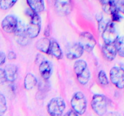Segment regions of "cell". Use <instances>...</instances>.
<instances>
[{"mask_svg": "<svg viewBox=\"0 0 124 116\" xmlns=\"http://www.w3.org/2000/svg\"><path fill=\"white\" fill-rule=\"evenodd\" d=\"M65 109V103L61 97H54L47 105V111L51 116H61Z\"/></svg>", "mask_w": 124, "mask_h": 116, "instance_id": "5", "label": "cell"}, {"mask_svg": "<svg viewBox=\"0 0 124 116\" xmlns=\"http://www.w3.org/2000/svg\"><path fill=\"white\" fill-rule=\"evenodd\" d=\"M30 9L34 12L38 13L45 9L44 0H27Z\"/></svg>", "mask_w": 124, "mask_h": 116, "instance_id": "18", "label": "cell"}, {"mask_svg": "<svg viewBox=\"0 0 124 116\" xmlns=\"http://www.w3.org/2000/svg\"><path fill=\"white\" fill-rule=\"evenodd\" d=\"M48 54L54 57L57 59H61L62 58V51L56 41H51Z\"/></svg>", "mask_w": 124, "mask_h": 116, "instance_id": "17", "label": "cell"}, {"mask_svg": "<svg viewBox=\"0 0 124 116\" xmlns=\"http://www.w3.org/2000/svg\"><path fill=\"white\" fill-rule=\"evenodd\" d=\"M14 33L15 35L17 42L19 44L24 45L28 44V38L29 37L27 34L26 27L23 22H18V26Z\"/></svg>", "mask_w": 124, "mask_h": 116, "instance_id": "10", "label": "cell"}, {"mask_svg": "<svg viewBox=\"0 0 124 116\" xmlns=\"http://www.w3.org/2000/svg\"><path fill=\"white\" fill-rule=\"evenodd\" d=\"M64 116H79L78 114L76 113V112L73 111V110H69L65 115Z\"/></svg>", "mask_w": 124, "mask_h": 116, "instance_id": "31", "label": "cell"}, {"mask_svg": "<svg viewBox=\"0 0 124 116\" xmlns=\"http://www.w3.org/2000/svg\"><path fill=\"white\" fill-rule=\"evenodd\" d=\"M98 82L100 83L101 85L105 86L107 85L109 83L107 75L106 72L103 70H101L98 73Z\"/></svg>", "mask_w": 124, "mask_h": 116, "instance_id": "24", "label": "cell"}, {"mask_svg": "<svg viewBox=\"0 0 124 116\" xmlns=\"http://www.w3.org/2000/svg\"></svg>", "mask_w": 124, "mask_h": 116, "instance_id": "34", "label": "cell"}, {"mask_svg": "<svg viewBox=\"0 0 124 116\" xmlns=\"http://www.w3.org/2000/svg\"><path fill=\"white\" fill-rule=\"evenodd\" d=\"M6 60V55L4 52L0 51V66L3 65Z\"/></svg>", "mask_w": 124, "mask_h": 116, "instance_id": "29", "label": "cell"}, {"mask_svg": "<svg viewBox=\"0 0 124 116\" xmlns=\"http://www.w3.org/2000/svg\"><path fill=\"white\" fill-rule=\"evenodd\" d=\"M7 81L13 82L17 79L18 69L16 65L12 64H7L4 69Z\"/></svg>", "mask_w": 124, "mask_h": 116, "instance_id": "15", "label": "cell"}, {"mask_svg": "<svg viewBox=\"0 0 124 116\" xmlns=\"http://www.w3.org/2000/svg\"><path fill=\"white\" fill-rule=\"evenodd\" d=\"M51 41L48 37H42L39 39L36 43V48L39 51L48 54Z\"/></svg>", "mask_w": 124, "mask_h": 116, "instance_id": "16", "label": "cell"}, {"mask_svg": "<svg viewBox=\"0 0 124 116\" xmlns=\"http://www.w3.org/2000/svg\"><path fill=\"white\" fill-rule=\"evenodd\" d=\"M120 66H121V68L124 71V64H120Z\"/></svg>", "mask_w": 124, "mask_h": 116, "instance_id": "33", "label": "cell"}, {"mask_svg": "<svg viewBox=\"0 0 124 116\" xmlns=\"http://www.w3.org/2000/svg\"><path fill=\"white\" fill-rule=\"evenodd\" d=\"M117 54L121 57L124 58V39L122 37H119L115 42Z\"/></svg>", "mask_w": 124, "mask_h": 116, "instance_id": "21", "label": "cell"}, {"mask_svg": "<svg viewBox=\"0 0 124 116\" xmlns=\"http://www.w3.org/2000/svg\"><path fill=\"white\" fill-rule=\"evenodd\" d=\"M102 52L104 57L108 61H112L116 58L117 51L115 43L104 44L102 48Z\"/></svg>", "mask_w": 124, "mask_h": 116, "instance_id": "13", "label": "cell"}, {"mask_svg": "<svg viewBox=\"0 0 124 116\" xmlns=\"http://www.w3.org/2000/svg\"><path fill=\"white\" fill-rule=\"evenodd\" d=\"M71 105L73 110L78 114H84L87 107V100L84 94L81 91L75 93L71 100Z\"/></svg>", "mask_w": 124, "mask_h": 116, "instance_id": "3", "label": "cell"}, {"mask_svg": "<svg viewBox=\"0 0 124 116\" xmlns=\"http://www.w3.org/2000/svg\"><path fill=\"white\" fill-rule=\"evenodd\" d=\"M111 17H112V19L113 21H116V22H119L121 21L122 19V16H121V14L119 13V12L117 10V9L116 10H115V12H113L111 14Z\"/></svg>", "mask_w": 124, "mask_h": 116, "instance_id": "27", "label": "cell"}, {"mask_svg": "<svg viewBox=\"0 0 124 116\" xmlns=\"http://www.w3.org/2000/svg\"><path fill=\"white\" fill-rule=\"evenodd\" d=\"M19 21L12 14L7 15L1 21V28L7 33H14L18 26Z\"/></svg>", "mask_w": 124, "mask_h": 116, "instance_id": "9", "label": "cell"}, {"mask_svg": "<svg viewBox=\"0 0 124 116\" xmlns=\"http://www.w3.org/2000/svg\"><path fill=\"white\" fill-rule=\"evenodd\" d=\"M44 36L46 37H48L50 36V25H47L46 28H45L44 30Z\"/></svg>", "mask_w": 124, "mask_h": 116, "instance_id": "32", "label": "cell"}, {"mask_svg": "<svg viewBox=\"0 0 124 116\" xmlns=\"http://www.w3.org/2000/svg\"><path fill=\"white\" fill-rule=\"evenodd\" d=\"M7 58L9 60H14L16 58V54L13 51H10L7 54Z\"/></svg>", "mask_w": 124, "mask_h": 116, "instance_id": "30", "label": "cell"}, {"mask_svg": "<svg viewBox=\"0 0 124 116\" xmlns=\"http://www.w3.org/2000/svg\"><path fill=\"white\" fill-rule=\"evenodd\" d=\"M107 100L102 94H95L92 100V107L94 112L98 116H104L107 111Z\"/></svg>", "mask_w": 124, "mask_h": 116, "instance_id": "4", "label": "cell"}, {"mask_svg": "<svg viewBox=\"0 0 124 116\" xmlns=\"http://www.w3.org/2000/svg\"><path fill=\"white\" fill-rule=\"evenodd\" d=\"M7 81L4 69L0 68V85L3 84Z\"/></svg>", "mask_w": 124, "mask_h": 116, "instance_id": "28", "label": "cell"}, {"mask_svg": "<svg viewBox=\"0 0 124 116\" xmlns=\"http://www.w3.org/2000/svg\"><path fill=\"white\" fill-rule=\"evenodd\" d=\"M74 71L80 84L85 85L88 83L91 74L86 61L82 59L76 60L74 64Z\"/></svg>", "mask_w": 124, "mask_h": 116, "instance_id": "1", "label": "cell"}, {"mask_svg": "<svg viewBox=\"0 0 124 116\" xmlns=\"http://www.w3.org/2000/svg\"><path fill=\"white\" fill-rule=\"evenodd\" d=\"M54 7L58 14L61 15H67L72 9L71 0H55Z\"/></svg>", "mask_w": 124, "mask_h": 116, "instance_id": "11", "label": "cell"}, {"mask_svg": "<svg viewBox=\"0 0 124 116\" xmlns=\"http://www.w3.org/2000/svg\"><path fill=\"white\" fill-rule=\"evenodd\" d=\"M110 80L119 89L124 88V71L120 67L114 66L110 71Z\"/></svg>", "mask_w": 124, "mask_h": 116, "instance_id": "8", "label": "cell"}, {"mask_svg": "<svg viewBox=\"0 0 124 116\" xmlns=\"http://www.w3.org/2000/svg\"><path fill=\"white\" fill-rule=\"evenodd\" d=\"M115 4L117 10L124 14V0H115Z\"/></svg>", "mask_w": 124, "mask_h": 116, "instance_id": "26", "label": "cell"}, {"mask_svg": "<svg viewBox=\"0 0 124 116\" xmlns=\"http://www.w3.org/2000/svg\"><path fill=\"white\" fill-rule=\"evenodd\" d=\"M42 82H40L38 85V91L41 94H44L47 93L50 89V83L48 82V80H44Z\"/></svg>", "mask_w": 124, "mask_h": 116, "instance_id": "23", "label": "cell"}, {"mask_svg": "<svg viewBox=\"0 0 124 116\" xmlns=\"http://www.w3.org/2000/svg\"><path fill=\"white\" fill-rule=\"evenodd\" d=\"M41 29V19L39 15L31 10L30 13V21L26 27L27 34L29 38H36L39 34Z\"/></svg>", "mask_w": 124, "mask_h": 116, "instance_id": "2", "label": "cell"}, {"mask_svg": "<svg viewBox=\"0 0 124 116\" xmlns=\"http://www.w3.org/2000/svg\"><path fill=\"white\" fill-rule=\"evenodd\" d=\"M38 80L35 75L28 73L25 76L24 80V88L27 90H31L37 85Z\"/></svg>", "mask_w": 124, "mask_h": 116, "instance_id": "19", "label": "cell"}, {"mask_svg": "<svg viewBox=\"0 0 124 116\" xmlns=\"http://www.w3.org/2000/svg\"><path fill=\"white\" fill-rule=\"evenodd\" d=\"M7 111V102L4 95L0 91V116H2Z\"/></svg>", "mask_w": 124, "mask_h": 116, "instance_id": "25", "label": "cell"}, {"mask_svg": "<svg viewBox=\"0 0 124 116\" xmlns=\"http://www.w3.org/2000/svg\"><path fill=\"white\" fill-rule=\"evenodd\" d=\"M18 0H0V8L4 10L10 9L16 4Z\"/></svg>", "mask_w": 124, "mask_h": 116, "instance_id": "22", "label": "cell"}, {"mask_svg": "<svg viewBox=\"0 0 124 116\" xmlns=\"http://www.w3.org/2000/svg\"><path fill=\"white\" fill-rule=\"evenodd\" d=\"M39 71L43 79L48 80L52 76L53 72L52 64L48 60H43L40 63Z\"/></svg>", "mask_w": 124, "mask_h": 116, "instance_id": "14", "label": "cell"}, {"mask_svg": "<svg viewBox=\"0 0 124 116\" xmlns=\"http://www.w3.org/2000/svg\"><path fill=\"white\" fill-rule=\"evenodd\" d=\"M79 43L82 46L84 50L88 53H90L95 47L96 41L91 33L84 31L80 34Z\"/></svg>", "mask_w": 124, "mask_h": 116, "instance_id": "7", "label": "cell"}, {"mask_svg": "<svg viewBox=\"0 0 124 116\" xmlns=\"http://www.w3.org/2000/svg\"><path fill=\"white\" fill-rule=\"evenodd\" d=\"M84 51V50L79 43H75L67 47L65 53L68 59L75 60L81 58Z\"/></svg>", "mask_w": 124, "mask_h": 116, "instance_id": "12", "label": "cell"}, {"mask_svg": "<svg viewBox=\"0 0 124 116\" xmlns=\"http://www.w3.org/2000/svg\"><path fill=\"white\" fill-rule=\"evenodd\" d=\"M102 37L105 44H113L116 42L119 37L115 24L111 21H108L105 28L102 31Z\"/></svg>", "mask_w": 124, "mask_h": 116, "instance_id": "6", "label": "cell"}, {"mask_svg": "<svg viewBox=\"0 0 124 116\" xmlns=\"http://www.w3.org/2000/svg\"><path fill=\"white\" fill-rule=\"evenodd\" d=\"M103 10L107 14H111L117 10L115 4V0H99Z\"/></svg>", "mask_w": 124, "mask_h": 116, "instance_id": "20", "label": "cell"}]
</instances>
